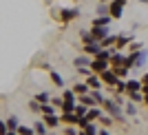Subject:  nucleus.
I'll use <instances>...</instances> for the list:
<instances>
[{"instance_id":"1","label":"nucleus","mask_w":148,"mask_h":135,"mask_svg":"<svg viewBox=\"0 0 148 135\" xmlns=\"http://www.w3.org/2000/svg\"><path fill=\"white\" fill-rule=\"evenodd\" d=\"M102 106H104V111L108 113V115H113L117 122H126V113H124L122 104H117V102H115V98H104Z\"/></svg>"},{"instance_id":"2","label":"nucleus","mask_w":148,"mask_h":135,"mask_svg":"<svg viewBox=\"0 0 148 135\" xmlns=\"http://www.w3.org/2000/svg\"><path fill=\"white\" fill-rule=\"evenodd\" d=\"M146 62H148V51L146 49H139V51H133L130 55H126V64H124V67H128V69H142Z\"/></svg>"},{"instance_id":"3","label":"nucleus","mask_w":148,"mask_h":135,"mask_svg":"<svg viewBox=\"0 0 148 135\" xmlns=\"http://www.w3.org/2000/svg\"><path fill=\"white\" fill-rule=\"evenodd\" d=\"M126 2H128V0H111V2H108V13H111V18H115V20L122 18Z\"/></svg>"},{"instance_id":"4","label":"nucleus","mask_w":148,"mask_h":135,"mask_svg":"<svg viewBox=\"0 0 148 135\" xmlns=\"http://www.w3.org/2000/svg\"><path fill=\"white\" fill-rule=\"evenodd\" d=\"M80 16H82L80 9H75V7H64V9L60 11V16H58V18H60L62 22H71V20L80 18Z\"/></svg>"},{"instance_id":"5","label":"nucleus","mask_w":148,"mask_h":135,"mask_svg":"<svg viewBox=\"0 0 148 135\" xmlns=\"http://www.w3.org/2000/svg\"><path fill=\"white\" fill-rule=\"evenodd\" d=\"M106 69H111V62L104 60V58H93L91 60V71L93 73H102V71H106Z\"/></svg>"},{"instance_id":"6","label":"nucleus","mask_w":148,"mask_h":135,"mask_svg":"<svg viewBox=\"0 0 148 135\" xmlns=\"http://www.w3.org/2000/svg\"><path fill=\"white\" fill-rule=\"evenodd\" d=\"M99 78H102V82H104L106 86H115L117 84V73H115V71H113V69H106V71H102V73H99Z\"/></svg>"},{"instance_id":"7","label":"nucleus","mask_w":148,"mask_h":135,"mask_svg":"<svg viewBox=\"0 0 148 135\" xmlns=\"http://www.w3.org/2000/svg\"><path fill=\"white\" fill-rule=\"evenodd\" d=\"M91 33L97 42H102L106 36H111V29H108V27H91Z\"/></svg>"},{"instance_id":"8","label":"nucleus","mask_w":148,"mask_h":135,"mask_svg":"<svg viewBox=\"0 0 148 135\" xmlns=\"http://www.w3.org/2000/svg\"><path fill=\"white\" fill-rule=\"evenodd\" d=\"M126 64V55L122 53V51L113 49V55H111V67H124Z\"/></svg>"},{"instance_id":"9","label":"nucleus","mask_w":148,"mask_h":135,"mask_svg":"<svg viewBox=\"0 0 148 135\" xmlns=\"http://www.w3.org/2000/svg\"><path fill=\"white\" fill-rule=\"evenodd\" d=\"M42 120H44V124L49 126V129H58L62 124V120H60V115L58 113H51V115H42Z\"/></svg>"},{"instance_id":"10","label":"nucleus","mask_w":148,"mask_h":135,"mask_svg":"<svg viewBox=\"0 0 148 135\" xmlns=\"http://www.w3.org/2000/svg\"><path fill=\"white\" fill-rule=\"evenodd\" d=\"M130 42H133V36H117V40H115V47H113V49H117V51L128 49Z\"/></svg>"},{"instance_id":"11","label":"nucleus","mask_w":148,"mask_h":135,"mask_svg":"<svg viewBox=\"0 0 148 135\" xmlns=\"http://www.w3.org/2000/svg\"><path fill=\"white\" fill-rule=\"evenodd\" d=\"M73 64H75V69H77V67H91V55L82 51V53L73 60Z\"/></svg>"},{"instance_id":"12","label":"nucleus","mask_w":148,"mask_h":135,"mask_svg":"<svg viewBox=\"0 0 148 135\" xmlns=\"http://www.w3.org/2000/svg\"><path fill=\"white\" fill-rule=\"evenodd\" d=\"M99 49H102V44H99V42H91V44H82V51H84V53H88V55H93V58H95V55L99 53Z\"/></svg>"},{"instance_id":"13","label":"nucleus","mask_w":148,"mask_h":135,"mask_svg":"<svg viewBox=\"0 0 148 135\" xmlns=\"http://www.w3.org/2000/svg\"><path fill=\"white\" fill-rule=\"evenodd\" d=\"M86 84L91 86V89H102V86H104V82H102V78H99L97 73H91L86 78Z\"/></svg>"},{"instance_id":"14","label":"nucleus","mask_w":148,"mask_h":135,"mask_svg":"<svg viewBox=\"0 0 148 135\" xmlns=\"http://www.w3.org/2000/svg\"><path fill=\"white\" fill-rule=\"evenodd\" d=\"M49 78H51V82H53V84H56L58 89H64V78H62V75L58 73L56 69H51V71H49Z\"/></svg>"},{"instance_id":"15","label":"nucleus","mask_w":148,"mask_h":135,"mask_svg":"<svg viewBox=\"0 0 148 135\" xmlns=\"http://www.w3.org/2000/svg\"><path fill=\"white\" fill-rule=\"evenodd\" d=\"M142 80H135V78H130V80H126V93L130 91H142Z\"/></svg>"},{"instance_id":"16","label":"nucleus","mask_w":148,"mask_h":135,"mask_svg":"<svg viewBox=\"0 0 148 135\" xmlns=\"http://www.w3.org/2000/svg\"><path fill=\"white\" fill-rule=\"evenodd\" d=\"M60 120H62V124H75V126H77V120H80V115H75V111H73V113H62Z\"/></svg>"},{"instance_id":"17","label":"nucleus","mask_w":148,"mask_h":135,"mask_svg":"<svg viewBox=\"0 0 148 135\" xmlns=\"http://www.w3.org/2000/svg\"><path fill=\"white\" fill-rule=\"evenodd\" d=\"M80 40H82V44H91V42H97V40L93 38L91 29H80Z\"/></svg>"},{"instance_id":"18","label":"nucleus","mask_w":148,"mask_h":135,"mask_svg":"<svg viewBox=\"0 0 148 135\" xmlns=\"http://www.w3.org/2000/svg\"><path fill=\"white\" fill-rule=\"evenodd\" d=\"M111 16H95L93 18V27H108L111 25Z\"/></svg>"},{"instance_id":"19","label":"nucleus","mask_w":148,"mask_h":135,"mask_svg":"<svg viewBox=\"0 0 148 135\" xmlns=\"http://www.w3.org/2000/svg\"><path fill=\"white\" fill-rule=\"evenodd\" d=\"M77 102H82V104H86L88 109H91V106H99L97 102L93 100V95H91V93H84V95H77Z\"/></svg>"},{"instance_id":"20","label":"nucleus","mask_w":148,"mask_h":135,"mask_svg":"<svg viewBox=\"0 0 148 135\" xmlns=\"http://www.w3.org/2000/svg\"><path fill=\"white\" fill-rule=\"evenodd\" d=\"M104 111L99 109V106H91V109L86 111V117H88V122H95V120H99V115H102Z\"/></svg>"},{"instance_id":"21","label":"nucleus","mask_w":148,"mask_h":135,"mask_svg":"<svg viewBox=\"0 0 148 135\" xmlns=\"http://www.w3.org/2000/svg\"><path fill=\"white\" fill-rule=\"evenodd\" d=\"M33 131H36V135H49V126L44 124V120H38L33 124Z\"/></svg>"},{"instance_id":"22","label":"nucleus","mask_w":148,"mask_h":135,"mask_svg":"<svg viewBox=\"0 0 148 135\" xmlns=\"http://www.w3.org/2000/svg\"><path fill=\"white\" fill-rule=\"evenodd\" d=\"M75 95H84V93H91V86L86 84V82H77V84L73 86Z\"/></svg>"},{"instance_id":"23","label":"nucleus","mask_w":148,"mask_h":135,"mask_svg":"<svg viewBox=\"0 0 148 135\" xmlns=\"http://www.w3.org/2000/svg\"><path fill=\"white\" fill-rule=\"evenodd\" d=\"M97 122L102 124L104 129H108V126H113V122H115V117H113V115H108V113H102V115H99V120H97Z\"/></svg>"},{"instance_id":"24","label":"nucleus","mask_w":148,"mask_h":135,"mask_svg":"<svg viewBox=\"0 0 148 135\" xmlns=\"http://www.w3.org/2000/svg\"><path fill=\"white\" fill-rule=\"evenodd\" d=\"M124 113H126V117H137V104H135V102L124 104Z\"/></svg>"},{"instance_id":"25","label":"nucleus","mask_w":148,"mask_h":135,"mask_svg":"<svg viewBox=\"0 0 148 135\" xmlns=\"http://www.w3.org/2000/svg\"><path fill=\"white\" fill-rule=\"evenodd\" d=\"M5 122H7V129H9V131H18V126H20V120L16 115H9Z\"/></svg>"},{"instance_id":"26","label":"nucleus","mask_w":148,"mask_h":135,"mask_svg":"<svg viewBox=\"0 0 148 135\" xmlns=\"http://www.w3.org/2000/svg\"><path fill=\"white\" fill-rule=\"evenodd\" d=\"M75 104H77V102H71V100H62V113H73L75 111Z\"/></svg>"},{"instance_id":"27","label":"nucleus","mask_w":148,"mask_h":135,"mask_svg":"<svg viewBox=\"0 0 148 135\" xmlns=\"http://www.w3.org/2000/svg\"><path fill=\"white\" fill-rule=\"evenodd\" d=\"M128 100H130V102H135V104L144 102V91H130L128 93Z\"/></svg>"},{"instance_id":"28","label":"nucleus","mask_w":148,"mask_h":135,"mask_svg":"<svg viewBox=\"0 0 148 135\" xmlns=\"http://www.w3.org/2000/svg\"><path fill=\"white\" fill-rule=\"evenodd\" d=\"M62 100H71V102H77V95H75L73 89H62Z\"/></svg>"},{"instance_id":"29","label":"nucleus","mask_w":148,"mask_h":135,"mask_svg":"<svg viewBox=\"0 0 148 135\" xmlns=\"http://www.w3.org/2000/svg\"><path fill=\"white\" fill-rule=\"evenodd\" d=\"M33 100H38L40 104H47V102H51V93H49V91H40Z\"/></svg>"},{"instance_id":"30","label":"nucleus","mask_w":148,"mask_h":135,"mask_svg":"<svg viewBox=\"0 0 148 135\" xmlns=\"http://www.w3.org/2000/svg\"><path fill=\"white\" fill-rule=\"evenodd\" d=\"M56 109H58V106H53L51 102H47V104H40V113H42V115H51V113H56Z\"/></svg>"},{"instance_id":"31","label":"nucleus","mask_w":148,"mask_h":135,"mask_svg":"<svg viewBox=\"0 0 148 135\" xmlns=\"http://www.w3.org/2000/svg\"><path fill=\"white\" fill-rule=\"evenodd\" d=\"M82 131H84L86 135H97V133H99V129H97V124H95V122H88Z\"/></svg>"},{"instance_id":"32","label":"nucleus","mask_w":148,"mask_h":135,"mask_svg":"<svg viewBox=\"0 0 148 135\" xmlns=\"http://www.w3.org/2000/svg\"><path fill=\"white\" fill-rule=\"evenodd\" d=\"M95 11H97L95 16H111V13H108V2H99Z\"/></svg>"},{"instance_id":"33","label":"nucleus","mask_w":148,"mask_h":135,"mask_svg":"<svg viewBox=\"0 0 148 135\" xmlns=\"http://www.w3.org/2000/svg\"><path fill=\"white\" fill-rule=\"evenodd\" d=\"M111 69L117 73V78H126V75H128V71H130L128 67H111Z\"/></svg>"},{"instance_id":"34","label":"nucleus","mask_w":148,"mask_h":135,"mask_svg":"<svg viewBox=\"0 0 148 135\" xmlns=\"http://www.w3.org/2000/svg\"><path fill=\"white\" fill-rule=\"evenodd\" d=\"M18 135H36V131H33V126H22V124H20Z\"/></svg>"},{"instance_id":"35","label":"nucleus","mask_w":148,"mask_h":135,"mask_svg":"<svg viewBox=\"0 0 148 135\" xmlns=\"http://www.w3.org/2000/svg\"><path fill=\"white\" fill-rule=\"evenodd\" d=\"M91 95H93V100H95V102L102 106V102H104V95L99 93V89H91Z\"/></svg>"},{"instance_id":"36","label":"nucleus","mask_w":148,"mask_h":135,"mask_svg":"<svg viewBox=\"0 0 148 135\" xmlns=\"http://www.w3.org/2000/svg\"><path fill=\"white\" fill-rule=\"evenodd\" d=\"M86 111H88V106L86 104H82V102H77V104H75V115H86Z\"/></svg>"},{"instance_id":"37","label":"nucleus","mask_w":148,"mask_h":135,"mask_svg":"<svg viewBox=\"0 0 148 135\" xmlns=\"http://www.w3.org/2000/svg\"><path fill=\"white\" fill-rule=\"evenodd\" d=\"M115 40H117V36H113V33H111V36H106V38H104V40H102L99 44H102V47L106 49V47H111V44H115Z\"/></svg>"},{"instance_id":"38","label":"nucleus","mask_w":148,"mask_h":135,"mask_svg":"<svg viewBox=\"0 0 148 135\" xmlns=\"http://www.w3.org/2000/svg\"><path fill=\"white\" fill-rule=\"evenodd\" d=\"M77 133H80V131L75 129V124H69L66 129H64V135H77Z\"/></svg>"},{"instance_id":"39","label":"nucleus","mask_w":148,"mask_h":135,"mask_svg":"<svg viewBox=\"0 0 148 135\" xmlns=\"http://www.w3.org/2000/svg\"><path fill=\"white\" fill-rule=\"evenodd\" d=\"M128 49H130V53H133V51L144 49V44H142V42H130V44H128Z\"/></svg>"},{"instance_id":"40","label":"nucleus","mask_w":148,"mask_h":135,"mask_svg":"<svg viewBox=\"0 0 148 135\" xmlns=\"http://www.w3.org/2000/svg\"><path fill=\"white\" fill-rule=\"evenodd\" d=\"M77 71H80V75H86V78L93 73V71H91V67H77Z\"/></svg>"},{"instance_id":"41","label":"nucleus","mask_w":148,"mask_h":135,"mask_svg":"<svg viewBox=\"0 0 148 135\" xmlns=\"http://www.w3.org/2000/svg\"><path fill=\"white\" fill-rule=\"evenodd\" d=\"M29 109L31 111H40V102H38V100H31V102H29Z\"/></svg>"},{"instance_id":"42","label":"nucleus","mask_w":148,"mask_h":135,"mask_svg":"<svg viewBox=\"0 0 148 135\" xmlns=\"http://www.w3.org/2000/svg\"><path fill=\"white\" fill-rule=\"evenodd\" d=\"M51 104L60 109V106H62V95H60V98H51Z\"/></svg>"},{"instance_id":"43","label":"nucleus","mask_w":148,"mask_h":135,"mask_svg":"<svg viewBox=\"0 0 148 135\" xmlns=\"http://www.w3.org/2000/svg\"><path fill=\"white\" fill-rule=\"evenodd\" d=\"M7 122H2V120H0V135H7Z\"/></svg>"},{"instance_id":"44","label":"nucleus","mask_w":148,"mask_h":135,"mask_svg":"<svg viewBox=\"0 0 148 135\" xmlns=\"http://www.w3.org/2000/svg\"><path fill=\"white\" fill-rule=\"evenodd\" d=\"M142 84H148V71H146V73L142 75Z\"/></svg>"},{"instance_id":"45","label":"nucleus","mask_w":148,"mask_h":135,"mask_svg":"<svg viewBox=\"0 0 148 135\" xmlns=\"http://www.w3.org/2000/svg\"><path fill=\"white\" fill-rule=\"evenodd\" d=\"M97 135H111V133H108V129H99V133Z\"/></svg>"},{"instance_id":"46","label":"nucleus","mask_w":148,"mask_h":135,"mask_svg":"<svg viewBox=\"0 0 148 135\" xmlns=\"http://www.w3.org/2000/svg\"><path fill=\"white\" fill-rule=\"evenodd\" d=\"M144 104L148 106V93H144Z\"/></svg>"},{"instance_id":"47","label":"nucleus","mask_w":148,"mask_h":135,"mask_svg":"<svg viewBox=\"0 0 148 135\" xmlns=\"http://www.w3.org/2000/svg\"><path fill=\"white\" fill-rule=\"evenodd\" d=\"M7 135H18V131H7Z\"/></svg>"},{"instance_id":"48","label":"nucleus","mask_w":148,"mask_h":135,"mask_svg":"<svg viewBox=\"0 0 148 135\" xmlns=\"http://www.w3.org/2000/svg\"><path fill=\"white\" fill-rule=\"evenodd\" d=\"M137 2H144V5H148V0H137Z\"/></svg>"},{"instance_id":"49","label":"nucleus","mask_w":148,"mask_h":135,"mask_svg":"<svg viewBox=\"0 0 148 135\" xmlns=\"http://www.w3.org/2000/svg\"><path fill=\"white\" fill-rule=\"evenodd\" d=\"M77 135H86V133H84V131H82V129H80V133H77Z\"/></svg>"},{"instance_id":"50","label":"nucleus","mask_w":148,"mask_h":135,"mask_svg":"<svg viewBox=\"0 0 148 135\" xmlns=\"http://www.w3.org/2000/svg\"><path fill=\"white\" fill-rule=\"evenodd\" d=\"M99 2H111V0H99Z\"/></svg>"}]
</instances>
